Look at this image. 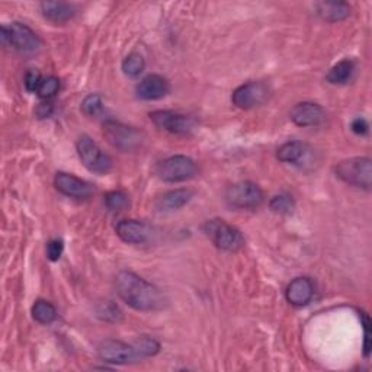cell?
<instances>
[{
	"instance_id": "obj_1",
	"label": "cell",
	"mask_w": 372,
	"mask_h": 372,
	"mask_svg": "<svg viewBox=\"0 0 372 372\" xmlns=\"http://www.w3.org/2000/svg\"><path fill=\"white\" fill-rule=\"evenodd\" d=\"M115 287L119 298L137 312H156L165 304L160 290L134 272H119L115 279Z\"/></svg>"
},
{
	"instance_id": "obj_2",
	"label": "cell",
	"mask_w": 372,
	"mask_h": 372,
	"mask_svg": "<svg viewBox=\"0 0 372 372\" xmlns=\"http://www.w3.org/2000/svg\"><path fill=\"white\" fill-rule=\"evenodd\" d=\"M336 176L346 185L369 191L372 185V160L369 158H352L334 166Z\"/></svg>"
},
{
	"instance_id": "obj_3",
	"label": "cell",
	"mask_w": 372,
	"mask_h": 372,
	"mask_svg": "<svg viewBox=\"0 0 372 372\" xmlns=\"http://www.w3.org/2000/svg\"><path fill=\"white\" fill-rule=\"evenodd\" d=\"M202 229L204 233L209 237V240L219 247L220 251L234 253L239 252L244 246V237L241 231L237 227L230 226L224 220H208Z\"/></svg>"
},
{
	"instance_id": "obj_4",
	"label": "cell",
	"mask_w": 372,
	"mask_h": 372,
	"mask_svg": "<svg viewBox=\"0 0 372 372\" xmlns=\"http://www.w3.org/2000/svg\"><path fill=\"white\" fill-rule=\"evenodd\" d=\"M104 136L111 146L121 151H136L146 140L143 131L114 119L104 122Z\"/></svg>"
},
{
	"instance_id": "obj_5",
	"label": "cell",
	"mask_w": 372,
	"mask_h": 372,
	"mask_svg": "<svg viewBox=\"0 0 372 372\" xmlns=\"http://www.w3.org/2000/svg\"><path fill=\"white\" fill-rule=\"evenodd\" d=\"M0 40H2L4 45H9L21 53H35L41 47L40 37L29 26L19 22L2 25Z\"/></svg>"
},
{
	"instance_id": "obj_6",
	"label": "cell",
	"mask_w": 372,
	"mask_h": 372,
	"mask_svg": "<svg viewBox=\"0 0 372 372\" xmlns=\"http://www.w3.org/2000/svg\"><path fill=\"white\" fill-rule=\"evenodd\" d=\"M226 201L231 208L256 209L265 201L261 186L253 182H239L231 185L226 192Z\"/></svg>"
},
{
	"instance_id": "obj_7",
	"label": "cell",
	"mask_w": 372,
	"mask_h": 372,
	"mask_svg": "<svg viewBox=\"0 0 372 372\" xmlns=\"http://www.w3.org/2000/svg\"><path fill=\"white\" fill-rule=\"evenodd\" d=\"M77 154L90 172L105 175L112 169V159L89 136H82L76 143Z\"/></svg>"
},
{
	"instance_id": "obj_8",
	"label": "cell",
	"mask_w": 372,
	"mask_h": 372,
	"mask_svg": "<svg viewBox=\"0 0 372 372\" xmlns=\"http://www.w3.org/2000/svg\"><path fill=\"white\" fill-rule=\"evenodd\" d=\"M156 175L163 182H185L192 179L197 175V163L194 159L188 156L176 154V156H170L158 165Z\"/></svg>"
},
{
	"instance_id": "obj_9",
	"label": "cell",
	"mask_w": 372,
	"mask_h": 372,
	"mask_svg": "<svg viewBox=\"0 0 372 372\" xmlns=\"http://www.w3.org/2000/svg\"><path fill=\"white\" fill-rule=\"evenodd\" d=\"M150 119L160 130L177 136L190 134L195 127V121L191 116L175 111H154L150 114Z\"/></svg>"
},
{
	"instance_id": "obj_10",
	"label": "cell",
	"mask_w": 372,
	"mask_h": 372,
	"mask_svg": "<svg viewBox=\"0 0 372 372\" xmlns=\"http://www.w3.org/2000/svg\"><path fill=\"white\" fill-rule=\"evenodd\" d=\"M98 356L104 362L112 365H127L140 358L134 345L115 339H106L99 344Z\"/></svg>"
},
{
	"instance_id": "obj_11",
	"label": "cell",
	"mask_w": 372,
	"mask_h": 372,
	"mask_svg": "<svg viewBox=\"0 0 372 372\" xmlns=\"http://www.w3.org/2000/svg\"><path fill=\"white\" fill-rule=\"evenodd\" d=\"M269 97L268 86L262 82H249L239 86L234 92L231 101L240 109H252L261 106Z\"/></svg>"
},
{
	"instance_id": "obj_12",
	"label": "cell",
	"mask_w": 372,
	"mask_h": 372,
	"mask_svg": "<svg viewBox=\"0 0 372 372\" xmlns=\"http://www.w3.org/2000/svg\"><path fill=\"white\" fill-rule=\"evenodd\" d=\"M54 185L60 194H63L69 198L84 199L95 192V190H93V186L89 182L66 172H58L55 175Z\"/></svg>"
},
{
	"instance_id": "obj_13",
	"label": "cell",
	"mask_w": 372,
	"mask_h": 372,
	"mask_svg": "<svg viewBox=\"0 0 372 372\" xmlns=\"http://www.w3.org/2000/svg\"><path fill=\"white\" fill-rule=\"evenodd\" d=\"M290 116L298 127H317L326 119V112L319 104L301 102L291 109Z\"/></svg>"
},
{
	"instance_id": "obj_14",
	"label": "cell",
	"mask_w": 372,
	"mask_h": 372,
	"mask_svg": "<svg viewBox=\"0 0 372 372\" xmlns=\"http://www.w3.org/2000/svg\"><path fill=\"white\" fill-rule=\"evenodd\" d=\"M170 92L169 82L160 75H148L137 86V95L143 101H158Z\"/></svg>"
},
{
	"instance_id": "obj_15",
	"label": "cell",
	"mask_w": 372,
	"mask_h": 372,
	"mask_svg": "<svg viewBox=\"0 0 372 372\" xmlns=\"http://www.w3.org/2000/svg\"><path fill=\"white\" fill-rule=\"evenodd\" d=\"M314 297V284L312 279L301 276L295 278L294 281L290 283L285 291V298L291 305L304 307Z\"/></svg>"
},
{
	"instance_id": "obj_16",
	"label": "cell",
	"mask_w": 372,
	"mask_h": 372,
	"mask_svg": "<svg viewBox=\"0 0 372 372\" xmlns=\"http://www.w3.org/2000/svg\"><path fill=\"white\" fill-rule=\"evenodd\" d=\"M116 236L128 244H143L150 239V229L137 220H122L115 227Z\"/></svg>"
},
{
	"instance_id": "obj_17",
	"label": "cell",
	"mask_w": 372,
	"mask_h": 372,
	"mask_svg": "<svg viewBox=\"0 0 372 372\" xmlns=\"http://www.w3.org/2000/svg\"><path fill=\"white\" fill-rule=\"evenodd\" d=\"M40 9L44 18L54 23L69 22L77 13V9L73 5L65 2H43L40 4Z\"/></svg>"
},
{
	"instance_id": "obj_18",
	"label": "cell",
	"mask_w": 372,
	"mask_h": 372,
	"mask_svg": "<svg viewBox=\"0 0 372 372\" xmlns=\"http://www.w3.org/2000/svg\"><path fill=\"white\" fill-rule=\"evenodd\" d=\"M194 197V192L191 190L180 188V190H173L166 194H163L158 201H156V208L159 211H176L182 207L188 204Z\"/></svg>"
},
{
	"instance_id": "obj_19",
	"label": "cell",
	"mask_w": 372,
	"mask_h": 372,
	"mask_svg": "<svg viewBox=\"0 0 372 372\" xmlns=\"http://www.w3.org/2000/svg\"><path fill=\"white\" fill-rule=\"evenodd\" d=\"M316 11L326 22H340L351 15V6L346 2H319Z\"/></svg>"
},
{
	"instance_id": "obj_20",
	"label": "cell",
	"mask_w": 372,
	"mask_h": 372,
	"mask_svg": "<svg viewBox=\"0 0 372 372\" xmlns=\"http://www.w3.org/2000/svg\"><path fill=\"white\" fill-rule=\"evenodd\" d=\"M307 153V146L300 141H290L283 144L278 148L276 158L279 162L290 163V165H300Z\"/></svg>"
},
{
	"instance_id": "obj_21",
	"label": "cell",
	"mask_w": 372,
	"mask_h": 372,
	"mask_svg": "<svg viewBox=\"0 0 372 372\" xmlns=\"http://www.w3.org/2000/svg\"><path fill=\"white\" fill-rule=\"evenodd\" d=\"M354 72H355V63L352 60L346 58V60L339 61L337 65H334L329 70L326 80L332 84H345L352 79Z\"/></svg>"
},
{
	"instance_id": "obj_22",
	"label": "cell",
	"mask_w": 372,
	"mask_h": 372,
	"mask_svg": "<svg viewBox=\"0 0 372 372\" xmlns=\"http://www.w3.org/2000/svg\"><path fill=\"white\" fill-rule=\"evenodd\" d=\"M31 313H33L34 320L41 324H51L57 319L55 307L50 301H45V300L35 301V304L33 305V310H31Z\"/></svg>"
},
{
	"instance_id": "obj_23",
	"label": "cell",
	"mask_w": 372,
	"mask_h": 372,
	"mask_svg": "<svg viewBox=\"0 0 372 372\" xmlns=\"http://www.w3.org/2000/svg\"><path fill=\"white\" fill-rule=\"evenodd\" d=\"M144 67H146V61H144L143 55L138 54V53L128 54L122 61V72L128 77L140 76L143 73Z\"/></svg>"
},
{
	"instance_id": "obj_24",
	"label": "cell",
	"mask_w": 372,
	"mask_h": 372,
	"mask_svg": "<svg viewBox=\"0 0 372 372\" xmlns=\"http://www.w3.org/2000/svg\"><path fill=\"white\" fill-rule=\"evenodd\" d=\"M97 316L106 323H118L122 320V313L112 301H104L97 307Z\"/></svg>"
},
{
	"instance_id": "obj_25",
	"label": "cell",
	"mask_w": 372,
	"mask_h": 372,
	"mask_svg": "<svg viewBox=\"0 0 372 372\" xmlns=\"http://www.w3.org/2000/svg\"><path fill=\"white\" fill-rule=\"evenodd\" d=\"M105 205L109 211H114V212H119V211H124L127 209L128 205H130V198L126 192L122 191H112L109 194H106L105 197Z\"/></svg>"
},
{
	"instance_id": "obj_26",
	"label": "cell",
	"mask_w": 372,
	"mask_h": 372,
	"mask_svg": "<svg viewBox=\"0 0 372 372\" xmlns=\"http://www.w3.org/2000/svg\"><path fill=\"white\" fill-rule=\"evenodd\" d=\"M269 208L276 212V214H291L295 208V202L292 199L291 195L288 194H281V195H276L269 201Z\"/></svg>"
},
{
	"instance_id": "obj_27",
	"label": "cell",
	"mask_w": 372,
	"mask_h": 372,
	"mask_svg": "<svg viewBox=\"0 0 372 372\" xmlns=\"http://www.w3.org/2000/svg\"><path fill=\"white\" fill-rule=\"evenodd\" d=\"M134 346H136V351H137L140 358L154 356L160 351V345H159L158 340H154L153 337H146V336L138 339Z\"/></svg>"
},
{
	"instance_id": "obj_28",
	"label": "cell",
	"mask_w": 372,
	"mask_h": 372,
	"mask_svg": "<svg viewBox=\"0 0 372 372\" xmlns=\"http://www.w3.org/2000/svg\"><path fill=\"white\" fill-rule=\"evenodd\" d=\"M104 109V102L101 95H97V93H92V95L86 97L82 102V111L87 116H97L102 112Z\"/></svg>"
},
{
	"instance_id": "obj_29",
	"label": "cell",
	"mask_w": 372,
	"mask_h": 372,
	"mask_svg": "<svg viewBox=\"0 0 372 372\" xmlns=\"http://www.w3.org/2000/svg\"><path fill=\"white\" fill-rule=\"evenodd\" d=\"M60 90V80L54 76H50L47 79H43V83L38 89V97L43 99H51L55 97Z\"/></svg>"
},
{
	"instance_id": "obj_30",
	"label": "cell",
	"mask_w": 372,
	"mask_h": 372,
	"mask_svg": "<svg viewBox=\"0 0 372 372\" xmlns=\"http://www.w3.org/2000/svg\"><path fill=\"white\" fill-rule=\"evenodd\" d=\"M63 251L65 244L61 240H51L47 244V256L51 262H57L61 258V255H63Z\"/></svg>"
},
{
	"instance_id": "obj_31",
	"label": "cell",
	"mask_w": 372,
	"mask_h": 372,
	"mask_svg": "<svg viewBox=\"0 0 372 372\" xmlns=\"http://www.w3.org/2000/svg\"><path fill=\"white\" fill-rule=\"evenodd\" d=\"M41 83H43V77H41V75L38 72L31 70V72L26 73V76H25V87H26L28 92H35L37 93L40 86H41Z\"/></svg>"
},
{
	"instance_id": "obj_32",
	"label": "cell",
	"mask_w": 372,
	"mask_h": 372,
	"mask_svg": "<svg viewBox=\"0 0 372 372\" xmlns=\"http://www.w3.org/2000/svg\"><path fill=\"white\" fill-rule=\"evenodd\" d=\"M361 322H362V326H363V336H365V340H363V355L368 358L369 356V336H371V320L368 317L366 313L361 312Z\"/></svg>"
},
{
	"instance_id": "obj_33",
	"label": "cell",
	"mask_w": 372,
	"mask_h": 372,
	"mask_svg": "<svg viewBox=\"0 0 372 372\" xmlns=\"http://www.w3.org/2000/svg\"><path fill=\"white\" fill-rule=\"evenodd\" d=\"M352 131L358 136H365L368 134V130H369V126H368V122L363 119V118H356L354 122H352V126H351Z\"/></svg>"
},
{
	"instance_id": "obj_34",
	"label": "cell",
	"mask_w": 372,
	"mask_h": 372,
	"mask_svg": "<svg viewBox=\"0 0 372 372\" xmlns=\"http://www.w3.org/2000/svg\"><path fill=\"white\" fill-rule=\"evenodd\" d=\"M51 111H53L51 104H41L37 112H38V115H40L41 118H44V116H48V115L51 114Z\"/></svg>"
}]
</instances>
